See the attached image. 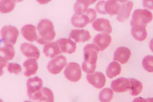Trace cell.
Here are the masks:
<instances>
[{
    "label": "cell",
    "instance_id": "cell-4",
    "mask_svg": "<svg viewBox=\"0 0 153 102\" xmlns=\"http://www.w3.org/2000/svg\"><path fill=\"white\" fill-rule=\"evenodd\" d=\"M2 42L5 45L10 44L14 45L19 36V31L16 27L11 25L5 26L1 30Z\"/></svg>",
    "mask_w": 153,
    "mask_h": 102
},
{
    "label": "cell",
    "instance_id": "cell-11",
    "mask_svg": "<svg viewBox=\"0 0 153 102\" xmlns=\"http://www.w3.org/2000/svg\"><path fill=\"white\" fill-rule=\"evenodd\" d=\"M56 43L62 53L71 54L75 52L76 50V43L71 39L61 38L57 40Z\"/></svg>",
    "mask_w": 153,
    "mask_h": 102
},
{
    "label": "cell",
    "instance_id": "cell-20",
    "mask_svg": "<svg viewBox=\"0 0 153 102\" xmlns=\"http://www.w3.org/2000/svg\"><path fill=\"white\" fill-rule=\"evenodd\" d=\"M131 32L133 37L140 42L145 40L148 36L146 25H132Z\"/></svg>",
    "mask_w": 153,
    "mask_h": 102
},
{
    "label": "cell",
    "instance_id": "cell-23",
    "mask_svg": "<svg viewBox=\"0 0 153 102\" xmlns=\"http://www.w3.org/2000/svg\"><path fill=\"white\" fill-rule=\"evenodd\" d=\"M71 23L74 27L76 28H83L90 23L89 19L85 14L77 15L74 14L71 17Z\"/></svg>",
    "mask_w": 153,
    "mask_h": 102
},
{
    "label": "cell",
    "instance_id": "cell-37",
    "mask_svg": "<svg viewBox=\"0 0 153 102\" xmlns=\"http://www.w3.org/2000/svg\"><path fill=\"white\" fill-rule=\"evenodd\" d=\"M146 99L148 102H153V98H148Z\"/></svg>",
    "mask_w": 153,
    "mask_h": 102
},
{
    "label": "cell",
    "instance_id": "cell-25",
    "mask_svg": "<svg viewBox=\"0 0 153 102\" xmlns=\"http://www.w3.org/2000/svg\"><path fill=\"white\" fill-rule=\"evenodd\" d=\"M120 5L117 1L108 0L105 2V9L107 14L112 16L117 15L120 10Z\"/></svg>",
    "mask_w": 153,
    "mask_h": 102
},
{
    "label": "cell",
    "instance_id": "cell-6",
    "mask_svg": "<svg viewBox=\"0 0 153 102\" xmlns=\"http://www.w3.org/2000/svg\"><path fill=\"white\" fill-rule=\"evenodd\" d=\"M67 64V60L63 55L56 56L51 60L47 65V69L52 74H58Z\"/></svg>",
    "mask_w": 153,
    "mask_h": 102
},
{
    "label": "cell",
    "instance_id": "cell-39",
    "mask_svg": "<svg viewBox=\"0 0 153 102\" xmlns=\"http://www.w3.org/2000/svg\"></svg>",
    "mask_w": 153,
    "mask_h": 102
},
{
    "label": "cell",
    "instance_id": "cell-35",
    "mask_svg": "<svg viewBox=\"0 0 153 102\" xmlns=\"http://www.w3.org/2000/svg\"><path fill=\"white\" fill-rule=\"evenodd\" d=\"M132 102H148L146 99H144L141 97H138L135 98Z\"/></svg>",
    "mask_w": 153,
    "mask_h": 102
},
{
    "label": "cell",
    "instance_id": "cell-31",
    "mask_svg": "<svg viewBox=\"0 0 153 102\" xmlns=\"http://www.w3.org/2000/svg\"><path fill=\"white\" fill-rule=\"evenodd\" d=\"M7 69L10 73L18 74L22 72L21 66L16 63H9L7 66Z\"/></svg>",
    "mask_w": 153,
    "mask_h": 102
},
{
    "label": "cell",
    "instance_id": "cell-26",
    "mask_svg": "<svg viewBox=\"0 0 153 102\" xmlns=\"http://www.w3.org/2000/svg\"><path fill=\"white\" fill-rule=\"evenodd\" d=\"M121 71V66L116 61L111 62L108 66L106 70V75L109 78H113L119 75Z\"/></svg>",
    "mask_w": 153,
    "mask_h": 102
},
{
    "label": "cell",
    "instance_id": "cell-18",
    "mask_svg": "<svg viewBox=\"0 0 153 102\" xmlns=\"http://www.w3.org/2000/svg\"><path fill=\"white\" fill-rule=\"evenodd\" d=\"M133 6V3L131 1H128L120 5V10L117 15V20L123 22L129 18L131 9Z\"/></svg>",
    "mask_w": 153,
    "mask_h": 102
},
{
    "label": "cell",
    "instance_id": "cell-28",
    "mask_svg": "<svg viewBox=\"0 0 153 102\" xmlns=\"http://www.w3.org/2000/svg\"><path fill=\"white\" fill-rule=\"evenodd\" d=\"M16 1L1 0L0 1V11L2 13H8L11 12L16 6Z\"/></svg>",
    "mask_w": 153,
    "mask_h": 102
},
{
    "label": "cell",
    "instance_id": "cell-32",
    "mask_svg": "<svg viewBox=\"0 0 153 102\" xmlns=\"http://www.w3.org/2000/svg\"><path fill=\"white\" fill-rule=\"evenodd\" d=\"M83 14L88 16L89 19L90 23H93L94 22L97 17V11L94 9H88Z\"/></svg>",
    "mask_w": 153,
    "mask_h": 102
},
{
    "label": "cell",
    "instance_id": "cell-22",
    "mask_svg": "<svg viewBox=\"0 0 153 102\" xmlns=\"http://www.w3.org/2000/svg\"><path fill=\"white\" fill-rule=\"evenodd\" d=\"M96 1L89 0H78L76 1L74 5V10L76 14L81 15L83 14L88 9V7L90 5L95 3Z\"/></svg>",
    "mask_w": 153,
    "mask_h": 102
},
{
    "label": "cell",
    "instance_id": "cell-17",
    "mask_svg": "<svg viewBox=\"0 0 153 102\" xmlns=\"http://www.w3.org/2000/svg\"><path fill=\"white\" fill-rule=\"evenodd\" d=\"M94 29L99 32L111 34L112 28L109 21L105 18H98L95 19L93 23Z\"/></svg>",
    "mask_w": 153,
    "mask_h": 102
},
{
    "label": "cell",
    "instance_id": "cell-21",
    "mask_svg": "<svg viewBox=\"0 0 153 102\" xmlns=\"http://www.w3.org/2000/svg\"><path fill=\"white\" fill-rule=\"evenodd\" d=\"M23 67L25 68L24 74L26 77L35 74L38 69L37 60L34 58L26 60L23 63Z\"/></svg>",
    "mask_w": 153,
    "mask_h": 102
},
{
    "label": "cell",
    "instance_id": "cell-14",
    "mask_svg": "<svg viewBox=\"0 0 153 102\" xmlns=\"http://www.w3.org/2000/svg\"><path fill=\"white\" fill-rule=\"evenodd\" d=\"M131 52L130 49L125 47H119L115 50L114 60L121 64H125L130 59Z\"/></svg>",
    "mask_w": 153,
    "mask_h": 102
},
{
    "label": "cell",
    "instance_id": "cell-33",
    "mask_svg": "<svg viewBox=\"0 0 153 102\" xmlns=\"http://www.w3.org/2000/svg\"><path fill=\"white\" fill-rule=\"evenodd\" d=\"M105 1H100L97 3L96 5V10L98 12L99 14H106V11L105 9Z\"/></svg>",
    "mask_w": 153,
    "mask_h": 102
},
{
    "label": "cell",
    "instance_id": "cell-3",
    "mask_svg": "<svg viewBox=\"0 0 153 102\" xmlns=\"http://www.w3.org/2000/svg\"><path fill=\"white\" fill-rule=\"evenodd\" d=\"M153 14L147 9H136L133 12L131 25H146L153 20Z\"/></svg>",
    "mask_w": 153,
    "mask_h": 102
},
{
    "label": "cell",
    "instance_id": "cell-8",
    "mask_svg": "<svg viewBox=\"0 0 153 102\" xmlns=\"http://www.w3.org/2000/svg\"><path fill=\"white\" fill-rule=\"evenodd\" d=\"M33 101H39L40 102H54V95L52 91L47 87H42L39 91L29 97Z\"/></svg>",
    "mask_w": 153,
    "mask_h": 102
},
{
    "label": "cell",
    "instance_id": "cell-19",
    "mask_svg": "<svg viewBox=\"0 0 153 102\" xmlns=\"http://www.w3.org/2000/svg\"><path fill=\"white\" fill-rule=\"evenodd\" d=\"M43 53L45 56L49 58H55L56 56L62 53L56 42H50L44 45Z\"/></svg>",
    "mask_w": 153,
    "mask_h": 102
},
{
    "label": "cell",
    "instance_id": "cell-30",
    "mask_svg": "<svg viewBox=\"0 0 153 102\" xmlns=\"http://www.w3.org/2000/svg\"><path fill=\"white\" fill-rule=\"evenodd\" d=\"M142 66L144 69L148 72H153V56H145L142 61Z\"/></svg>",
    "mask_w": 153,
    "mask_h": 102
},
{
    "label": "cell",
    "instance_id": "cell-2",
    "mask_svg": "<svg viewBox=\"0 0 153 102\" xmlns=\"http://www.w3.org/2000/svg\"><path fill=\"white\" fill-rule=\"evenodd\" d=\"M39 36L36 42L40 44H46L53 40L56 36L54 26L48 19H43L37 25Z\"/></svg>",
    "mask_w": 153,
    "mask_h": 102
},
{
    "label": "cell",
    "instance_id": "cell-29",
    "mask_svg": "<svg viewBox=\"0 0 153 102\" xmlns=\"http://www.w3.org/2000/svg\"><path fill=\"white\" fill-rule=\"evenodd\" d=\"M114 97V91L109 88H104L100 92L99 99L100 102H110Z\"/></svg>",
    "mask_w": 153,
    "mask_h": 102
},
{
    "label": "cell",
    "instance_id": "cell-34",
    "mask_svg": "<svg viewBox=\"0 0 153 102\" xmlns=\"http://www.w3.org/2000/svg\"><path fill=\"white\" fill-rule=\"evenodd\" d=\"M143 6L149 10H153V0L143 1Z\"/></svg>",
    "mask_w": 153,
    "mask_h": 102
},
{
    "label": "cell",
    "instance_id": "cell-10",
    "mask_svg": "<svg viewBox=\"0 0 153 102\" xmlns=\"http://www.w3.org/2000/svg\"><path fill=\"white\" fill-rule=\"evenodd\" d=\"M20 49L22 54L28 58L39 59L40 53L39 49L33 44L28 43H22L20 47Z\"/></svg>",
    "mask_w": 153,
    "mask_h": 102
},
{
    "label": "cell",
    "instance_id": "cell-16",
    "mask_svg": "<svg viewBox=\"0 0 153 102\" xmlns=\"http://www.w3.org/2000/svg\"><path fill=\"white\" fill-rule=\"evenodd\" d=\"M21 34L23 38L30 42L36 41L38 38L37 27L33 25H25L21 29Z\"/></svg>",
    "mask_w": 153,
    "mask_h": 102
},
{
    "label": "cell",
    "instance_id": "cell-9",
    "mask_svg": "<svg viewBox=\"0 0 153 102\" xmlns=\"http://www.w3.org/2000/svg\"><path fill=\"white\" fill-rule=\"evenodd\" d=\"M86 78L88 83L97 89H102L106 82L104 74L100 71H95L92 74H88Z\"/></svg>",
    "mask_w": 153,
    "mask_h": 102
},
{
    "label": "cell",
    "instance_id": "cell-24",
    "mask_svg": "<svg viewBox=\"0 0 153 102\" xmlns=\"http://www.w3.org/2000/svg\"><path fill=\"white\" fill-rule=\"evenodd\" d=\"M1 57L9 61V60L13 59L15 56V49L13 45L7 44L5 45L4 47H1Z\"/></svg>",
    "mask_w": 153,
    "mask_h": 102
},
{
    "label": "cell",
    "instance_id": "cell-27",
    "mask_svg": "<svg viewBox=\"0 0 153 102\" xmlns=\"http://www.w3.org/2000/svg\"><path fill=\"white\" fill-rule=\"evenodd\" d=\"M131 80V89L130 94L131 96L135 97L138 95L143 89L142 83L140 81L134 78H130Z\"/></svg>",
    "mask_w": 153,
    "mask_h": 102
},
{
    "label": "cell",
    "instance_id": "cell-15",
    "mask_svg": "<svg viewBox=\"0 0 153 102\" xmlns=\"http://www.w3.org/2000/svg\"><path fill=\"white\" fill-rule=\"evenodd\" d=\"M69 38L73 39L76 43H84L89 40L91 36L88 30L73 29L70 33Z\"/></svg>",
    "mask_w": 153,
    "mask_h": 102
},
{
    "label": "cell",
    "instance_id": "cell-38",
    "mask_svg": "<svg viewBox=\"0 0 153 102\" xmlns=\"http://www.w3.org/2000/svg\"><path fill=\"white\" fill-rule=\"evenodd\" d=\"M24 102H30V101H25Z\"/></svg>",
    "mask_w": 153,
    "mask_h": 102
},
{
    "label": "cell",
    "instance_id": "cell-36",
    "mask_svg": "<svg viewBox=\"0 0 153 102\" xmlns=\"http://www.w3.org/2000/svg\"><path fill=\"white\" fill-rule=\"evenodd\" d=\"M149 47H150V48L151 49V51L153 52V38L151 40V41L150 42Z\"/></svg>",
    "mask_w": 153,
    "mask_h": 102
},
{
    "label": "cell",
    "instance_id": "cell-5",
    "mask_svg": "<svg viewBox=\"0 0 153 102\" xmlns=\"http://www.w3.org/2000/svg\"><path fill=\"white\" fill-rule=\"evenodd\" d=\"M64 73L67 80L73 82H76L81 78V66L76 63H69L66 65Z\"/></svg>",
    "mask_w": 153,
    "mask_h": 102
},
{
    "label": "cell",
    "instance_id": "cell-12",
    "mask_svg": "<svg viewBox=\"0 0 153 102\" xmlns=\"http://www.w3.org/2000/svg\"><path fill=\"white\" fill-rule=\"evenodd\" d=\"M112 38L107 33H100L97 34L93 39V44L98 47L100 51L107 48L111 43Z\"/></svg>",
    "mask_w": 153,
    "mask_h": 102
},
{
    "label": "cell",
    "instance_id": "cell-13",
    "mask_svg": "<svg viewBox=\"0 0 153 102\" xmlns=\"http://www.w3.org/2000/svg\"><path fill=\"white\" fill-rule=\"evenodd\" d=\"M43 86V81L38 77H35L28 79L27 81V95L28 98L32 96L37 92H39Z\"/></svg>",
    "mask_w": 153,
    "mask_h": 102
},
{
    "label": "cell",
    "instance_id": "cell-1",
    "mask_svg": "<svg viewBox=\"0 0 153 102\" xmlns=\"http://www.w3.org/2000/svg\"><path fill=\"white\" fill-rule=\"evenodd\" d=\"M99 51V48L94 44H89L84 47V61L82 64V70L84 72L88 74L94 73Z\"/></svg>",
    "mask_w": 153,
    "mask_h": 102
},
{
    "label": "cell",
    "instance_id": "cell-7",
    "mask_svg": "<svg viewBox=\"0 0 153 102\" xmlns=\"http://www.w3.org/2000/svg\"><path fill=\"white\" fill-rule=\"evenodd\" d=\"M111 87L114 92L118 93L129 91L131 89L130 78L124 77L119 78L111 82Z\"/></svg>",
    "mask_w": 153,
    "mask_h": 102
}]
</instances>
